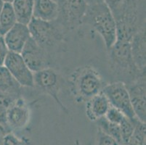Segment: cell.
<instances>
[{
	"label": "cell",
	"instance_id": "ac0fdd59",
	"mask_svg": "<svg viewBox=\"0 0 146 145\" xmlns=\"http://www.w3.org/2000/svg\"><path fill=\"white\" fill-rule=\"evenodd\" d=\"M18 22L12 3L5 2L0 13V34L5 35Z\"/></svg>",
	"mask_w": 146,
	"mask_h": 145
},
{
	"label": "cell",
	"instance_id": "603a6c76",
	"mask_svg": "<svg viewBox=\"0 0 146 145\" xmlns=\"http://www.w3.org/2000/svg\"><path fill=\"white\" fill-rule=\"evenodd\" d=\"M133 1L135 0H103L104 3L111 10L114 19L120 15Z\"/></svg>",
	"mask_w": 146,
	"mask_h": 145
},
{
	"label": "cell",
	"instance_id": "ba28073f",
	"mask_svg": "<svg viewBox=\"0 0 146 145\" xmlns=\"http://www.w3.org/2000/svg\"><path fill=\"white\" fill-rule=\"evenodd\" d=\"M21 54L33 73L50 68L49 52L37 44L31 37H30L24 46Z\"/></svg>",
	"mask_w": 146,
	"mask_h": 145
},
{
	"label": "cell",
	"instance_id": "e0dca14e",
	"mask_svg": "<svg viewBox=\"0 0 146 145\" xmlns=\"http://www.w3.org/2000/svg\"><path fill=\"white\" fill-rule=\"evenodd\" d=\"M34 0H13L12 5L18 23L28 25L33 18Z\"/></svg>",
	"mask_w": 146,
	"mask_h": 145
},
{
	"label": "cell",
	"instance_id": "277c9868",
	"mask_svg": "<svg viewBox=\"0 0 146 145\" xmlns=\"http://www.w3.org/2000/svg\"><path fill=\"white\" fill-rule=\"evenodd\" d=\"M28 27L31 37L48 52L58 44L64 42L67 34L57 21H45L32 18Z\"/></svg>",
	"mask_w": 146,
	"mask_h": 145
},
{
	"label": "cell",
	"instance_id": "4dcf8cb0",
	"mask_svg": "<svg viewBox=\"0 0 146 145\" xmlns=\"http://www.w3.org/2000/svg\"><path fill=\"white\" fill-rule=\"evenodd\" d=\"M74 145H82V144H80L79 141L78 140V139H76V140H75V142H74Z\"/></svg>",
	"mask_w": 146,
	"mask_h": 145
},
{
	"label": "cell",
	"instance_id": "f546056e",
	"mask_svg": "<svg viewBox=\"0 0 146 145\" xmlns=\"http://www.w3.org/2000/svg\"><path fill=\"white\" fill-rule=\"evenodd\" d=\"M4 5H5V2H4L3 0H0V13L2 12V8H3Z\"/></svg>",
	"mask_w": 146,
	"mask_h": 145
},
{
	"label": "cell",
	"instance_id": "8992f818",
	"mask_svg": "<svg viewBox=\"0 0 146 145\" xmlns=\"http://www.w3.org/2000/svg\"><path fill=\"white\" fill-rule=\"evenodd\" d=\"M102 91L108 99L111 106L119 109L130 119L137 118L132 109L126 83L116 81L104 86Z\"/></svg>",
	"mask_w": 146,
	"mask_h": 145
},
{
	"label": "cell",
	"instance_id": "cb8c5ba5",
	"mask_svg": "<svg viewBox=\"0 0 146 145\" xmlns=\"http://www.w3.org/2000/svg\"><path fill=\"white\" fill-rule=\"evenodd\" d=\"M31 142L26 137H18L13 132L7 133L2 139L0 145H30Z\"/></svg>",
	"mask_w": 146,
	"mask_h": 145
},
{
	"label": "cell",
	"instance_id": "d4e9b609",
	"mask_svg": "<svg viewBox=\"0 0 146 145\" xmlns=\"http://www.w3.org/2000/svg\"><path fill=\"white\" fill-rule=\"evenodd\" d=\"M104 117L111 123L119 125L127 116L119 109L111 106Z\"/></svg>",
	"mask_w": 146,
	"mask_h": 145
},
{
	"label": "cell",
	"instance_id": "7c38bea8",
	"mask_svg": "<svg viewBox=\"0 0 146 145\" xmlns=\"http://www.w3.org/2000/svg\"><path fill=\"white\" fill-rule=\"evenodd\" d=\"M30 37L28 25L18 22L4 35L5 42L10 52L20 54Z\"/></svg>",
	"mask_w": 146,
	"mask_h": 145
},
{
	"label": "cell",
	"instance_id": "1f68e13d",
	"mask_svg": "<svg viewBox=\"0 0 146 145\" xmlns=\"http://www.w3.org/2000/svg\"><path fill=\"white\" fill-rule=\"evenodd\" d=\"M4 2H8V3H12L13 0H3Z\"/></svg>",
	"mask_w": 146,
	"mask_h": 145
},
{
	"label": "cell",
	"instance_id": "9c48e42d",
	"mask_svg": "<svg viewBox=\"0 0 146 145\" xmlns=\"http://www.w3.org/2000/svg\"><path fill=\"white\" fill-rule=\"evenodd\" d=\"M4 66L22 87L34 86V73L28 67L20 53L9 52Z\"/></svg>",
	"mask_w": 146,
	"mask_h": 145
},
{
	"label": "cell",
	"instance_id": "83f0119b",
	"mask_svg": "<svg viewBox=\"0 0 146 145\" xmlns=\"http://www.w3.org/2000/svg\"><path fill=\"white\" fill-rule=\"evenodd\" d=\"M8 132H10V130L8 129V128H7L6 126L0 124V144H1V142H2V139H3L5 134Z\"/></svg>",
	"mask_w": 146,
	"mask_h": 145
},
{
	"label": "cell",
	"instance_id": "f1b7e54d",
	"mask_svg": "<svg viewBox=\"0 0 146 145\" xmlns=\"http://www.w3.org/2000/svg\"><path fill=\"white\" fill-rule=\"evenodd\" d=\"M85 1L87 2V5H95V4L103 2V0H85Z\"/></svg>",
	"mask_w": 146,
	"mask_h": 145
},
{
	"label": "cell",
	"instance_id": "484cf974",
	"mask_svg": "<svg viewBox=\"0 0 146 145\" xmlns=\"http://www.w3.org/2000/svg\"><path fill=\"white\" fill-rule=\"evenodd\" d=\"M95 145H120L119 142L110 136L107 135L98 128Z\"/></svg>",
	"mask_w": 146,
	"mask_h": 145
},
{
	"label": "cell",
	"instance_id": "8fae6325",
	"mask_svg": "<svg viewBox=\"0 0 146 145\" xmlns=\"http://www.w3.org/2000/svg\"><path fill=\"white\" fill-rule=\"evenodd\" d=\"M127 86L135 116L140 121L145 123V75L138 78L133 82L127 84Z\"/></svg>",
	"mask_w": 146,
	"mask_h": 145
},
{
	"label": "cell",
	"instance_id": "7402d4cb",
	"mask_svg": "<svg viewBox=\"0 0 146 145\" xmlns=\"http://www.w3.org/2000/svg\"><path fill=\"white\" fill-rule=\"evenodd\" d=\"M146 124L138 121L128 143L126 145H145Z\"/></svg>",
	"mask_w": 146,
	"mask_h": 145
},
{
	"label": "cell",
	"instance_id": "7a4b0ae2",
	"mask_svg": "<svg viewBox=\"0 0 146 145\" xmlns=\"http://www.w3.org/2000/svg\"><path fill=\"white\" fill-rule=\"evenodd\" d=\"M70 89L75 100L78 102H87L102 91L104 81L99 72L90 66L76 69L70 76Z\"/></svg>",
	"mask_w": 146,
	"mask_h": 145
},
{
	"label": "cell",
	"instance_id": "2e32d148",
	"mask_svg": "<svg viewBox=\"0 0 146 145\" xmlns=\"http://www.w3.org/2000/svg\"><path fill=\"white\" fill-rule=\"evenodd\" d=\"M22 86L18 83L9 70L0 66V91L5 94L21 96Z\"/></svg>",
	"mask_w": 146,
	"mask_h": 145
},
{
	"label": "cell",
	"instance_id": "30bf717a",
	"mask_svg": "<svg viewBox=\"0 0 146 145\" xmlns=\"http://www.w3.org/2000/svg\"><path fill=\"white\" fill-rule=\"evenodd\" d=\"M31 108L29 103L20 96L13 101L7 115V126L11 132L24 128L29 123Z\"/></svg>",
	"mask_w": 146,
	"mask_h": 145
},
{
	"label": "cell",
	"instance_id": "52a82bcc",
	"mask_svg": "<svg viewBox=\"0 0 146 145\" xmlns=\"http://www.w3.org/2000/svg\"><path fill=\"white\" fill-rule=\"evenodd\" d=\"M34 86L51 97L60 106L61 110L66 114L68 113L67 107H66L60 99V79L59 74L54 69L50 67L34 73Z\"/></svg>",
	"mask_w": 146,
	"mask_h": 145
},
{
	"label": "cell",
	"instance_id": "44dd1931",
	"mask_svg": "<svg viewBox=\"0 0 146 145\" xmlns=\"http://www.w3.org/2000/svg\"><path fill=\"white\" fill-rule=\"evenodd\" d=\"M20 96L5 94L0 91V124L7 126V115L11 104ZM9 129V128H8Z\"/></svg>",
	"mask_w": 146,
	"mask_h": 145
},
{
	"label": "cell",
	"instance_id": "d6986e66",
	"mask_svg": "<svg viewBox=\"0 0 146 145\" xmlns=\"http://www.w3.org/2000/svg\"><path fill=\"white\" fill-rule=\"evenodd\" d=\"M98 128L103 132L116 139L119 144H121V134L119 125L111 123L105 117L100 118L96 121Z\"/></svg>",
	"mask_w": 146,
	"mask_h": 145
},
{
	"label": "cell",
	"instance_id": "6da1fadb",
	"mask_svg": "<svg viewBox=\"0 0 146 145\" xmlns=\"http://www.w3.org/2000/svg\"><path fill=\"white\" fill-rule=\"evenodd\" d=\"M108 51L111 68L118 78L117 81L127 85L145 75V73L140 71L134 62L130 42L116 39Z\"/></svg>",
	"mask_w": 146,
	"mask_h": 145
},
{
	"label": "cell",
	"instance_id": "4316f807",
	"mask_svg": "<svg viewBox=\"0 0 146 145\" xmlns=\"http://www.w3.org/2000/svg\"><path fill=\"white\" fill-rule=\"evenodd\" d=\"M9 52L10 50L7 46L4 36L0 34V66H4V62L6 60Z\"/></svg>",
	"mask_w": 146,
	"mask_h": 145
},
{
	"label": "cell",
	"instance_id": "4fadbf2b",
	"mask_svg": "<svg viewBox=\"0 0 146 145\" xmlns=\"http://www.w3.org/2000/svg\"><path fill=\"white\" fill-rule=\"evenodd\" d=\"M145 27L140 28L132 37L130 47L135 66L141 72L145 73L146 68Z\"/></svg>",
	"mask_w": 146,
	"mask_h": 145
},
{
	"label": "cell",
	"instance_id": "d6a6232c",
	"mask_svg": "<svg viewBox=\"0 0 146 145\" xmlns=\"http://www.w3.org/2000/svg\"><path fill=\"white\" fill-rule=\"evenodd\" d=\"M54 1H55V2H58V1H59V0H54Z\"/></svg>",
	"mask_w": 146,
	"mask_h": 145
},
{
	"label": "cell",
	"instance_id": "9a60e30c",
	"mask_svg": "<svg viewBox=\"0 0 146 145\" xmlns=\"http://www.w3.org/2000/svg\"><path fill=\"white\" fill-rule=\"evenodd\" d=\"M59 15V6L54 0H34L33 18L45 21H55Z\"/></svg>",
	"mask_w": 146,
	"mask_h": 145
},
{
	"label": "cell",
	"instance_id": "ffe728a7",
	"mask_svg": "<svg viewBox=\"0 0 146 145\" xmlns=\"http://www.w3.org/2000/svg\"><path fill=\"white\" fill-rule=\"evenodd\" d=\"M139 120L137 118L130 119L126 117L121 123L119 124L120 127V134H121V144L120 145H126L128 143L134 129L135 125Z\"/></svg>",
	"mask_w": 146,
	"mask_h": 145
},
{
	"label": "cell",
	"instance_id": "5b68a950",
	"mask_svg": "<svg viewBox=\"0 0 146 145\" xmlns=\"http://www.w3.org/2000/svg\"><path fill=\"white\" fill-rule=\"evenodd\" d=\"M58 4L59 15L56 21L67 33L82 25L87 8L85 0H59Z\"/></svg>",
	"mask_w": 146,
	"mask_h": 145
},
{
	"label": "cell",
	"instance_id": "3957f363",
	"mask_svg": "<svg viewBox=\"0 0 146 145\" xmlns=\"http://www.w3.org/2000/svg\"><path fill=\"white\" fill-rule=\"evenodd\" d=\"M82 24H87L98 32L103 38L108 50L117 39L116 21L104 2L87 5Z\"/></svg>",
	"mask_w": 146,
	"mask_h": 145
},
{
	"label": "cell",
	"instance_id": "5bb4252c",
	"mask_svg": "<svg viewBox=\"0 0 146 145\" xmlns=\"http://www.w3.org/2000/svg\"><path fill=\"white\" fill-rule=\"evenodd\" d=\"M110 107L108 99L103 91H100L87 101L86 115L90 121L96 122L106 115Z\"/></svg>",
	"mask_w": 146,
	"mask_h": 145
}]
</instances>
